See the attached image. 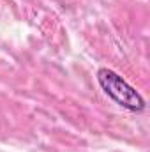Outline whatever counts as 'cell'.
<instances>
[{
  "mask_svg": "<svg viewBox=\"0 0 150 152\" xmlns=\"http://www.w3.org/2000/svg\"><path fill=\"white\" fill-rule=\"evenodd\" d=\"M97 81L103 87V90L122 108L131 110V112H143L145 110V99L141 97V94L134 87H131L120 75H117L115 71L108 69V67L99 69Z\"/></svg>",
  "mask_w": 150,
  "mask_h": 152,
  "instance_id": "obj_1",
  "label": "cell"
}]
</instances>
